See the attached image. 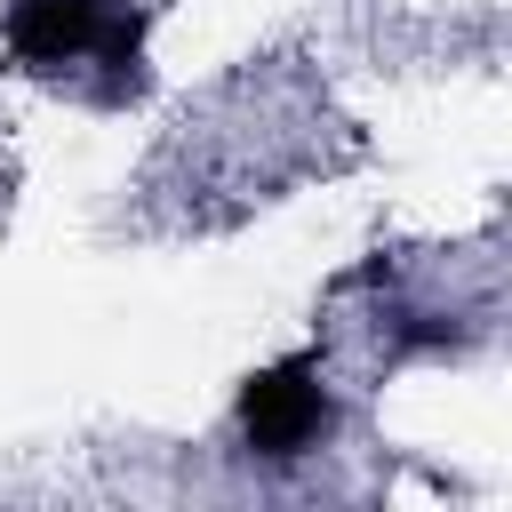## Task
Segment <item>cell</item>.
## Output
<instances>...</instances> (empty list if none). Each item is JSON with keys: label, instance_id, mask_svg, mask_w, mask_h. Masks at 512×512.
Instances as JSON below:
<instances>
[{"label": "cell", "instance_id": "obj_1", "mask_svg": "<svg viewBox=\"0 0 512 512\" xmlns=\"http://www.w3.org/2000/svg\"><path fill=\"white\" fill-rule=\"evenodd\" d=\"M8 48L24 64H72V56H136V16L120 0H16L8 8Z\"/></svg>", "mask_w": 512, "mask_h": 512}, {"label": "cell", "instance_id": "obj_2", "mask_svg": "<svg viewBox=\"0 0 512 512\" xmlns=\"http://www.w3.org/2000/svg\"><path fill=\"white\" fill-rule=\"evenodd\" d=\"M240 432H248V448H264V456H296L312 432H328V400H320V384H312V360L256 368L248 392H240Z\"/></svg>", "mask_w": 512, "mask_h": 512}]
</instances>
